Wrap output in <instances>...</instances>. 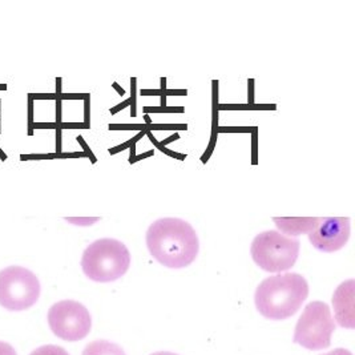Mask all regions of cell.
<instances>
[{
    "instance_id": "5",
    "label": "cell",
    "mask_w": 355,
    "mask_h": 355,
    "mask_svg": "<svg viewBox=\"0 0 355 355\" xmlns=\"http://www.w3.org/2000/svg\"><path fill=\"white\" fill-rule=\"evenodd\" d=\"M37 277L23 266H8L0 270V306L10 311L33 307L40 297Z\"/></svg>"
},
{
    "instance_id": "6",
    "label": "cell",
    "mask_w": 355,
    "mask_h": 355,
    "mask_svg": "<svg viewBox=\"0 0 355 355\" xmlns=\"http://www.w3.org/2000/svg\"><path fill=\"white\" fill-rule=\"evenodd\" d=\"M336 323L327 304L321 301L310 302L300 317L294 342L309 350H323L331 345Z\"/></svg>"
},
{
    "instance_id": "11",
    "label": "cell",
    "mask_w": 355,
    "mask_h": 355,
    "mask_svg": "<svg viewBox=\"0 0 355 355\" xmlns=\"http://www.w3.org/2000/svg\"><path fill=\"white\" fill-rule=\"evenodd\" d=\"M83 355H127L124 350L110 340H94L83 352Z\"/></svg>"
},
{
    "instance_id": "2",
    "label": "cell",
    "mask_w": 355,
    "mask_h": 355,
    "mask_svg": "<svg viewBox=\"0 0 355 355\" xmlns=\"http://www.w3.org/2000/svg\"><path fill=\"white\" fill-rule=\"evenodd\" d=\"M309 284L297 273L277 275L263 279L256 291V307L265 318L282 321L293 317L306 301Z\"/></svg>"
},
{
    "instance_id": "1",
    "label": "cell",
    "mask_w": 355,
    "mask_h": 355,
    "mask_svg": "<svg viewBox=\"0 0 355 355\" xmlns=\"http://www.w3.org/2000/svg\"><path fill=\"white\" fill-rule=\"evenodd\" d=\"M150 256L169 269L189 266L198 256L200 243L193 226L181 218H160L146 232Z\"/></svg>"
},
{
    "instance_id": "8",
    "label": "cell",
    "mask_w": 355,
    "mask_h": 355,
    "mask_svg": "<svg viewBox=\"0 0 355 355\" xmlns=\"http://www.w3.org/2000/svg\"><path fill=\"white\" fill-rule=\"evenodd\" d=\"M350 229L349 217L322 218L320 225L309 234V240L315 249L324 253H334L349 241Z\"/></svg>"
},
{
    "instance_id": "10",
    "label": "cell",
    "mask_w": 355,
    "mask_h": 355,
    "mask_svg": "<svg viewBox=\"0 0 355 355\" xmlns=\"http://www.w3.org/2000/svg\"><path fill=\"white\" fill-rule=\"evenodd\" d=\"M322 218H313V217H293V218H286V217H275L273 221L277 227L281 230L284 234H291V236H300V234H310L317 226L320 225Z\"/></svg>"
},
{
    "instance_id": "4",
    "label": "cell",
    "mask_w": 355,
    "mask_h": 355,
    "mask_svg": "<svg viewBox=\"0 0 355 355\" xmlns=\"http://www.w3.org/2000/svg\"><path fill=\"white\" fill-rule=\"evenodd\" d=\"M298 239L278 230H266L256 236L252 243V259L262 270L269 273L286 272L294 266L300 256Z\"/></svg>"
},
{
    "instance_id": "9",
    "label": "cell",
    "mask_w": 355,
    "mask_h": 355,
    "mask_svg": "<svg viewBox=\"0 0 355 355\" xmlns=\"http://www.w3.org/2000/svg\"><path fill=\"white\" fill-rule=\"evenodd\" d=\"M354 279H349L339 286L333 295L337 321L342 327L353 329L354 320Z\"/></svg>"
},
{
    "instance_id": "13",
    "label": "cell",
    "mask_w": 355,
    "mask_h": 355,
    "mask_svg": "<svg viewBox=\"0 0 355 355\" xmlns=\"http://www.w3.org/2000/svg\"><path fill=\"white\" fill-rule=\"evenodd\" d=\"M0 355H17L15 349L7 343V342H1L0 340Z\"/></svg>"
},
{
    "instance_id": "14",
    "label": "cell",
    "mask_w": 355,
    "mask_h": 355,
    "mask_svg": "<svg viewBox=\"0 0 355 355\" xmlns=\"http://www.w3.org/2000/svg\"><path fill=\"white\" fill-rule=\"evenodd\" d=\"M322 355H353L349 350H345V349H336V350H333V352H330V353H327V354Z\"/></svg>"
},
{
    "instance_id": "3",
    "label": "cell",
    "mask_w": 355,
    "mask_h": 355,
    "mask_svg": "<svg viewBox=\"0 0 355 355\" xmlns=\"http://www.w3.org/2000/svg\"><path fill=\"white\" fill-rule=\"evenodd\" d=\"M130 253L128 248L114 239H101L91 243L83 253L81 269L95 282H113L128 272Z\"/></svg>"
},
{
    "instance_id": "15",
    "label": "cell",
    "mask_w": 355,
    "mask_h": 355,
    "mask_svg": "<svg viewBox=\"0 0 355 355\" xmlns=\"http://www.w3.org/2000/svg\"><path fill=\"white\" fill-rule=\"evenodd\" d=\"M150 355H178V354H173V353H168V352H159V353H155V354H150Z\"/></svg>"
},
{
    "instance_id": "7",
    "label": "cell",
    "mask_w": 355,
    "mask_h": 355,
    "mask_svg": "<svg viewBox=\"0 0 355 355\" xmlns=\"http://www.w3.org/2000/svg\"><path fill=\"white\" fill-rule=\"evenodd\" d=\"M49 324L52 333L64 340L75 342L85 338L92 327V318L80 302L65 300L51 306Z\"/></svg>"
},
{
    "instance_id": "12",
    "label": "cell",
    "mask_w": 355,
    "mask_h": 355,
    "mask_svg": "<svg viewBox=\"0 0 355 355\" xmlns=\"http://www.w3.org/2000/svg\"><path fill=\"white\" fill-rule=\"evenodd\" d=\"M30 355H69L65 352L63 347L60 346H53V345H47V346H42L36 350H33Z\"/></svg>"
}]
</instances>
